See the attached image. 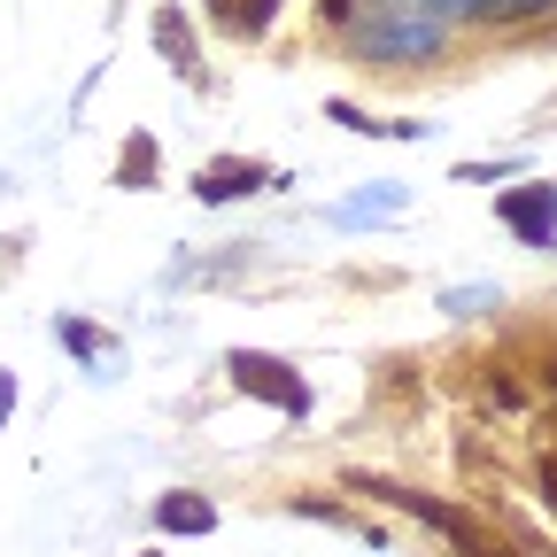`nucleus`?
<instances>
[{
  "label": "nucleus",
  "instance_id": "obj_1",
  "mask_svg": "<svg viewBox=\"0 0 557 557\" xmlns=\"http://www.w3.org/2000/svg\"><path fill=\"white\" fill-rule=\"evenodd\" d=\"M442 39H449V24L426 16V9H410V0H380L372 24H357V47L372 62H418V54H434Z\"/></svg>",
  "mask_w": 557,
  "mask_h": 557
},
{
  "label": "nucleus",
  "instance_id": "obj_2",
  "mask_svg": "<svg viewBox=\"0 0 557 557\" xmlns=\"http://www.w3.org/2000/svg\"><path fill=\"white\" fill-rule=\"evenodd\" d=\"M233 387H248V395H263V403H278V410H287V418H302L310 410V387L287 372V364H278V357H263V348H233Z\"/></svg>",
  "mask_w": 557,
  "mask_h": 557
},
{
  "label": "nucleus",
  "instance_id": "obj_3",
  "mask_svg": "<svg viewBox=\"0 0 557 557\" xmlns=\"http://www.w3.org/2000/svg\"><path fill=\"white\" fill-rule=\"evenodd\" d=\"M410 9H426V16H534V9H557V0H410Z\"/></svg>",
  "mask_w": 557,
  "mask_h": 557
},
{
  "label": "nucleus",
  "instance_id": "obj_4",
  "mask_svg": "<svg viewBox=\"0 0 557 557\" xmlns=\"http://www.w3.org/2000/svg\"><path fill=\"white\" fill-rule=\"evenodd\" d=\"M504 218H511V225H519V233H527V240L542 248V240H549V218H557V186H534V194H511V201H504Z\"/></svg>",
  "mask_w": 557,
  "mask_h": 557
},
{
  "label": "nucleus",
  "instance_id": "obj_5",
  "mask_svg": "<svg viewBox=\"0 0 557 557\" xmlns=\"http://www.w3.org/2000/svg\"><path fill=\"white\" fill-rule=\"evenodd\" d=\"M156 519H163L171 534H178V527H186V534H209V527H218V511H209L201 496H163V504H156Z\"/></svg>",
  "mask_w": 557,
  "mask_h": 557
},
{
  "label": "nucleus",
  "instance_id": "obj_6",
  "mask_svg": "<svg viewBox=\"0 0 557 557\" xmlns=\"http://www.w3.org/2000/svg\"><path fill=\"white\" fill-rule=\"evenodd\" d=\"M256 178H263L256 163H248V171H240V163H218V171H201V186H194V194H201V201H233V194H248Z\"/></svg>",
  "mask_w": 557,
  "mask_h": 557
},
{
  "label": "nucleus",
  "instance_id": "obj_7",
  "mask_svg": "<svg viewBox=\"0 0 557 557\" xmlns=\"http://www.w3.org/2000/svg\"><path fill=\"white\" fill-rule=\"evenodd\" d=\"M54 333H62V341H70V348H78V357H86V364H109V357H116V348H109V341H101V333H94V325H78V318H62V325H54Z\"/></svg>",
  "mask_w": 557,
  "mask_h": 557
},
{
  "label": "nucleus",
  "instance_id": "obj_8",
  "mask_svg": "<svg viewBox=\"0 0 557 557\" xmlns=\"http://www.w3.org/2000/svg\"><path fill=\"white\" fill-rule=\"evenodd\" d=\"M9 410H16V380L0 372V426H9Z\"/></svg>",
  "mask_w": 557,
  "mask_h": 557
}]
</instances>
